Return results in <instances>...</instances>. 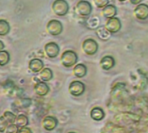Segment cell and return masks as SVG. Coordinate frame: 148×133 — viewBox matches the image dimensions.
<instances>
[{
	"instance_id": "cell-1",
	"label": "cell",
	"mask_w": 148,
	"mask_h": 133,
	"mask_svg": "<svg viewBox=\"0 0 148 133\" xmlns=\"http://www.w3.org/2000/svg\"><path fill=\"white\" fill-rule=\"evenodd\" d=\"M78 59H79L78 54L75 51L71 50H67L64 51L60 58L61 63L66 68L72 67V66L75 65L78 62Z\"/></svg>"
},
{
	"instance_id": "cell-2",
	"label": "cell",
	"mask_w": 148,
	"mask_h": 133,
	"mask_svg": "<svg viewBox=\"0 0 148 133\" xmlns=\"http://www.w3.org/2000/svg\"><path fill=\"white\" fill-rule=\"evenodd\" d=\"M69 4L66 0H55L51 5L53 13L58 17L65 16L69 12Z\"/></svg>"
},
{
	"instance_id": "cell-3",
	"label": "cell",
	"mask_w": 148,
	"mask_h": 133,
	"mask_svg": "<svg viewBox=\"0 0 148 133\" xmlns=\"http://www.w3.org/2000/svg\"><path fill=\"white\" fill-rule=\"evenodd\" d=\"M75 11L79 15L82 17H87L91 15L92 12V6L91 3L86 0H80L75 6Z\"/></svg>"
},
{
	"instance_id": "cell-4",
	"label": "cell",
	"mask_w": 148,
	"mask_h": 133,
	"mask_svg": "<svg viewBox=\"0 0 148 133\" xmlns=\"http://www.w3.org/2000/svg\"><path fill=\"white\" fill-rule=\"evenodd\" d=\"M46 30H47V32L50 35L58 36V35H60L63 32L64 26H63V24L59 20L51 19L47 23Z\"/></svg>"
},
{
	"instance_id": "cell-5",
	"label": "cell",
	"mask_w": 148,
	"mask_h": 133,
	"mask_svg": "<svg viewBox=\"0 0 148 133\" xmlns=\"http://www.w3.org/2000/svg\"><path fill=\"white\" fill-rule=\"evenodd\" d=\"M82 50L88 56H93L99 50L98 43L92 38H87L82 43Z\"/></svg>"
},
{
	"instance_id": "cell-6",
	"label": "cell",
	"mask_w": 148,
	"mask_h": 133,
	"mask_svg": "<svg viewBox=\"0 0 148 133\" xmlns=\"http://www.w3.org/2000/svg\"><path fill=\"white\" fill-rule=\"evenodd\" d=\"M86 85L81 81H72L69 85V92L74 97H79L84 94Z\"/></svg>"
},
{
	"instance_id": "cell-7",
	"label": "cell",
	"mask_w": 148,
	"mask_h": 133,
	"mask_svg": "<svg viewBox=\"0 0 148 133\" xmlns=\"http://www.w3.org/2000/svg\"><path fill=\"white\" fill-rule=\"evenodd\" d=\"M121 21L119 20V18H118L117 17H114V18H109L107 20V22L106 23V29L111 33V34H113V33H117L120 31L121 29Z\"/></svg>"
},
{
	"instance_id": "cell-8",
	"label": "cell",
	"mask_w": 148,
	"mask_h": 133,
	"mask_svg": "<svg viewBox=\"0 0 148 133\" xmlns=\"http://www.w3.org/2000/svg\"><path fill=\"white\" fill-rule=\"evenodd\" d=\"M60 48L55 42H49L45 45V52L50 58H55L59 54Z\"/></svg>"
},
{
	"instance_id": "cell-9",
	"label": "cell",
	"mask_w": 148,
	"mask_h": 133,
	"mask_svg": "<svg viewBox=\"0 0 148 133\" xmlns=\"http://www.w3.org/2000/svg\"><path fill=\"white\" fill-rule=\"evenodd\" d=\"M134 16L139 20H145L148 18V5L145 4L138 5L134 9Z\"/></svg>"
},
{
	"instance_id": "cell-10",
	"label": "cell",
	"mask_w": 148,
	"mask_h": 133,
	"mask_svg": "<svg viewBox=\"0 0 148 133\" xmlns=\"http://www.w3.org/2000/svg\"><path fill=\"white\" fill-rule=\"evenodd\" d=\"M58 121L53 116H46L43 119V127L46 130H53L58 126Z\"/></svg>"
},
{
	"instance_id": "cell-11",
	"label": "cell",
	"mask_w": 148,
	"mask_h": 133,
	"mask_svg": "<svg viewBox=\"0 0 148 133\" xmlns=\"http://www.w3.org/2000/svg\"><path fill=\"white\" fill-rule=\"evenodd\" d=\"M100 67L105 71H109L115 65V59L112 56H105L100 60Z\"/></svg>"
},
{
	"instance_id": "cell-12",
	"label": "cell",
	"mask_w": 148,
	"mask_h": 133,
	"mask_svg": "<svg viewBox=\"0 0 148 133\" xmlns=\"http://www.w3.org/2000/svg\"><path fill=\"white\" fill-rule=\"evenodd\" d=\"M29 69L34 72H40L44 69V62L40 58H32L29 62Z\"/></svg>"
},
{
	"instance_id": "cell-13",
	"label": "cell",
	"mask_w": 148,
	"mask_h": 133,
	"mask_svg": "<svg viewBox=\"0 0 148 133\" xmlns=\"http://www.w3.org/2000/svg\"><path fill=\"white\" fill-rule=\"evenodd\" d=\"M34 91H35L37 95L44 97V96H46L49 93L50 88H49V86H48V85L46 83L41 81V82L37 83V85L34 87Z\"/></svg>"
},
{
	"instance_id": "cell-14",
	"label": "cell",
	"mask_w": 148,
	"mask_h": 133,
	"mask_svg": "<svg viewBox=\"0 0 148 133\" xmlns=\"http://www.w3.org/2000/svg\"><path fill=\"white\" fill-rule=\"evenodd\" d=\"M87 73V68L86 66L83 63H78L74 65L73 68V74L75 77L79 78H84Z\"/></svg>"
},
{
	"instance_id": "cell-15",
	"label": "cell",
	"mask_w": 148,
	"mask_h": 133,
	"mask_svg": "<svg viewBox=\"0 0 148 133\" xmlns=\"http://www.w3.org/2000/svg\"><path fill=\"white\" fill-rule=\"evenodd\" d=\"M117 8L113 5H107L106 7L103 8L102 10V14L106 18H112L116 17L117 15Z\"/></svg>"
},
{
	"instance_id": "cell-16",
	"label": "cell",
	"mask_w": 148,
	"mask_h": 133,
	"mask_svg": "<svg viewBox=\"0 0 148 133\" xmlns=\"http://www.w3.org/2000/svg\"><path fill=\"white\" fill-rule=\"evenodd\" d=\"M96 34L103 41H107L111 38V33L106 29L105 26H99L96 29Z\"/></svg>"
},
{
	"instance_id": "cell-17",
	"label": "cell",
	"mask_w": 148,
	"mask_h": 133,
	"mask_svg": "<svg viewBox=\"0 0 148 133\" xmlns=\"http://www.w3.org/2000/svg\"><path fill=\"white\" fill-rule=\"evenodd\" d=\"M91 117L95 121H101L105 117V112L100 107H94L91 110Z\"/></svg>"
},
{
	"instance_id": "cell-18",
	"label": "cell",
	"mask_w": 148,
	"mask_h": 133,
	"mask_svg": "<svg viewBox=\"0 0 148 133\" xmlns=\"http://www.w3.org/2000/svg\"><path fill=\"white\" fill-rule=\"evenodd\" d=\"M0 120H1L3 123L5 124H12V123H15V120H16V116L11 112V111H5L4 113V115L0 117Z\"/></svg>"
},
{
	"instance_id": "cell-19",
	"label": "cell",
	"mask_w": 148,
	"mask_h": 133,
	"mask_svg": "<svg viewBox=\"0 0 148 133\" xmlns=\"http://www.w3.org/2000/svg\"><path fill=\"white\" fill-rule=\"evenodd\" d=\"M53 77V72L50 68H44L39 73V78L42 82H48Z\"/></svg>"
},
{
	"instance_id": "cell-20",
	"label": "cell",
	"mask_w": 148,
	"mask_h": 133,
	"mask_svg": "<svg viewBox=\"0 0 148 133\" xmlns=\"http://www.w3.org/2000/svg\"><path fill=\"white\" fill-rule=\"evenodd\" d=\"M11 31V25L5 19H0V36H6Z\"/></svg>"
},
{
	"instance_id": "cell-21",
	"label": "cell",
	"mask_w": 148,
	"mask_h": 133,
	"mask_svg": "<svg viewBox=\"0 0 148 133\" xmlns=\"http://www.w3.org/2000/svg\"><path fill=\"white\" fill-rule=\"evenodd\" d=\"M15 121H16V125L18 127H20V128L26 127V125L29 123L28 117L25 115H24V114H20L18 117H16V120Z\"/></svg>"
},
{
	"instance_id": "cell-22",
	"label": "cell",
	"mask_w": 148,
	"mask_h": 133,
	"mask_svg": "<svg viewBox=\"0 0 148 133\" xmlns=\"http://www.w3.org/2000/svg\"><path fill=\"white\" fill-rule=\"evenodd\" d=\"M10 53L6 50L0 51V66H5L10 62Z\"/></svg>"
},
{
	"instance_id": "cell-23",
	"label": "cell",
	"mask_w": 148,
	"mask_h": 133,
	"mask_svg": "<svg viewBox=\"0 0 148 133\" xmlns=\"http://www.w3.org/2000/svg\"><path fill=\"white\" fill-rule=\"evenodd\" d=\"M86 25L90 29H97L99 26V19L98 17H92L88 18L86 21Z\"/></svg>"
},
{
	"instance_id": "cell-24",
	"label": "cell",
	"mask_w": 148,
	"mask_h": 133,
	"mask_svg": "<svg viewBox=\"0 0 148 133\" xmlns=\"http://www.w3.org/2000/svg\"><path fill=\"white\" fill-rule=\"evenodd\" d=\"M93 3L98 8H104L107 5H109V0H93Z\"/></svg>"
},
{
	"instance_id": "cell-25",
	"label": "cell",
	"mask_w": 148,
	"mask_h": 133,
	"mask_svg": "<svg viewBox=\"0 0 148 133\" xmlns=\"http://www.w3.org/2000/svg\"><path fill=\"white\" fill-rule=\"evenodd\" d=\"M5 130H6V133H18V127L16 124L12 123V124L7 125V127H6Z\"/></svg>"
},
{
	"instance_id": "cell-26",
	"label": "cell",
	"mask_w": 148,
	"mask_h": 133,
	"mask_svg": "<svg viewBox=\"0 0 148 133\" xmlns=\"http://www.w3.org/2000/svg\"><path fill=\"white\" fill-rule=\"evenodd\" d=\"M18 133H32V131L28 127H22V128L18 129Z\"/></svg>"
},
{
	"instance_id": "cell-27",
	"label": "cell",
	"mask_w": 148,
	"mask_h": 133,
	"mask_svg": "<svg viewBox=\"0 0 148 133\" xmlns=\"http://www.w3.org/2000/svg\"><path fill=\"white\" fill-rule=\"evenodd\" d=\"M141 2H142V0H130V3L132 5H139Z\"/></svg>"
},
{
	"instance_id": "cell-28",
	"label": "cell",
	"mask_w": 148,
	"mask_h": 133,
	"mask_svg": "<svg viewBox=\"0 0 148 133\" xmlns=\"http://www.w3.org/2000/svg\"><path fill=\"white\" fill-rule=\"evenodd\" d=\"M5 44H4V42L3 41H1L0 40V51H2V50H4V49H5Z\"/></svg>"
},
{
	"instance_id": "cell-29",
	"label": "cell",
	"mask_w": 148,
	"mask_h": 133,
	"mask_svg": "<svg viewBox=\"0 0 148 133\" xmlns=\"http://www.w3.org/2000/svg\"><path fill=\"white\" fill-rule=\"evenodd\" d=\"M119 2H125V0H119Z\"/></svg>"
},
{
	"instance_id": "cell-30",
	"label": "cell",
	"mask_w": 148,
	"mask_h": 133,
	"mask_svg": "<svg viewBox=\"0 0 148 133\" xmlns=\"http://www.w3.org/2000/svg\"><path fill=\"white\" fill-rule=\"evenodd\" d=\"M68 133H76V132H73V131H71V132H68Z\"/></svg>"
}]
</instances>
